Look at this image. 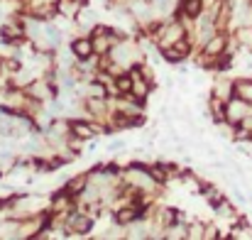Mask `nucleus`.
<instances>
[{
    "instance_id": "1",
    "label": "nucleus",
    "mask_w": 252,
    "mask_h": 240,
    "mask_svg": "<svg viewBox=\"0 0 252 240\" xmlns=\"http://www.w3.org/2000/svg\"><path fill=\"white\" fill-rule=\"evenodd\" d=\"M250 115V108H248V101H243V98H235V101H230V103H225V120H230V123H240V120H245Z\"/></svg>"
},
{
    "instance_id": "2",
    "label": "nucleus",
    "mask_w": 252,
    "mask_h": 240,
    "mask_svg": "<svg viewBox=\"0 0 252 240\" xmlns=\"http://www.w3.org/2000/svg\"><path fill=\"white\" fill-rule=\"evenodd\" d=\"M189 54V42H174V47L169 44L164 47V57H167L169 62H179V59H184Z\"/></svg>"
},
{
    "instance_id": "3",
    "label": "nucleus",
    "mask_w": 252,
    "mask_h": 240,
    "mask_svg": "<svg viewBox=\"0 0 252 240\" xmlns=\"http://www.w3.org/2000/svg\"><path fill=\"white\" fill-rule=\"evenodd\" d=\"M71 49H74V54H76L79 59H88L91 52H93V42H88V39H76V42L71 44Z\"/></svg>"
},
{
    "instance_id": "4",
    "label": "nucleus",
    "mask_w": 252,
    "mask_h": 240,
    "mask_svg": "<svg viewBox=\"0 0 252 240\" xmlns=\"http://www.w3.org/2000/svg\"><path fill=\"white\" fill-rule=\"evenodd\" d=\"M69 221H71L69 223V233H86L91 228V221L86 216H71Z\"/></svg>"
},
{
    "instance_id": "5",
    "label": "nucleus",
    "mask_w": 252,
    "mask_h": 240,
    "mask_svg": "<svg viewBox=\"0 0 252 240\" xmlns=\"http://www.w3.org/2000/svg\"><path fill=\"white\" fill-rule=\"evenodd\" d=\"M223 49H225V37H220V34H218V37H213V39L206 44V49H203V52H206L208 57H218Z\"/></svg>"
},
{
    "instance_id": "6",
    "label": "nucleus",
    "mask_w": 252,
    "mask_h": 240,
    "mask_svg": "<svg viewBox=\"0 0 252 240\" xmlns=\"http://www.w3.org/2000/svg\"><path fill=\"white\" fill-rule=\"evenodd\" d=\"M233 91H235V96L238 98H243V101H252V81H238L235 86H233Z\"/></svg>"
},
{
    "instance_id": "7",
    "label": "nucleus",
    "mask_w": 252,
    "mask_h": 240,
    "mask_svg": "<svg viewBox=\"0 0 252 240\" xmlns=\"http://www.w3.org/2000/svg\"><path fill=\"white\" fill-rule=\"evenodd\" d=\"M71 128H74V133H76V135H79V137H93V135H95V128H91V125H84V123H74V125H71Z\"/></svg>"
},
{
    "instance_id": "8",
    "label": "nucleus",
    "mask_w": 252,
    "mask_h": 240,
    "mask_svg": "<svg viewBox=\"0 0 252 240\" xmlns=\"http://www.w3.org/2000/svg\"><path fill=\"white\" fill-rule=\"evenodd\" d=\"M201 5H203V0H184V12L186 15H198Z\"/></svg>"
},
{
    "instance_id": "9",
    "label": "nucleus",
    "mask_w": 252,
    "mask_h": 240,
    "mask_svg": "<svg viewBox=\"0 0 252 240\" xmlns=\"http://www.w3.org/2000/svg\"><path fill=\"white\" fill-rule=\"evenodd\" d=\"M137 218V208H127V211H118V221L123 223H132Z\"/></svg>"
}]
</instances>
